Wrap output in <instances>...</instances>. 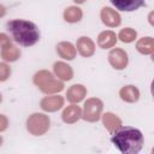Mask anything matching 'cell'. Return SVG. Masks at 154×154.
<instances>
[{
  "label": "cell",
  "mask_w": 154,
  "mask_h": 154,
  "mask_svg": "<svg viewBox=\"0 0 154 154\" xmlns=\"http://www.w3.org/2000/svg\"><path fill=\"white\" fill-rule=\"evenodd\" d=\"M34 83L41 89V91L46 94H54L63 90L64 88V84L60 81L54 79L53 75L49 71H45V70L37 72L34 76Z\"/></svg>",
  "instance_id": "obj_3"
},
{
  "label": "cell",
  "mask_w": 154,
  "mask_h": 154,
  "mask_svg": "<svg viewBox=\"0 0 154 154\" xmlns=\"http://www.w3.org/2000/svg\"><path fill=\"white\" fill-rule=\"evenodd\" d=\"M64 105V99L59 95L46 96L41 100V108L47 112H55Z\"/></svg>",
  "instance_id": "obj_8"
},
{
  "label": "cell",
  "mask_w": 154,
  "mask_h": 154,
  "mask_svg": "<svg viewBox=\"0 0 154 154\" xmlns=\"http://www.w3.org/2000/svg\"><path fill=\"white\" fill-rule=\"evenodd\" d=\"M102 101L99 99H89L87 100V102L84 103V108H83V113L82 117L83 119H85L87 122H96L99 120L101 112H102Z\"/></svg>",
  "instance_id": "obj_5"
},
{
  "label": "cell",
  "mask_w": 154,
  "mask_h": 154,
  "mask_svg": "<svg viewBox=\"0 0 154 154\" xmlns=\"http://www.w3.org/2000/svg\"><path fill=\"white\" fill-rule=\"evenodd\" d=\"M87 94V89L81 85V84H73L71 85L69 89H67V93H66V96H67V100L70 102H79L84 99Z\"/></svg>",
  "instance_id": "obj_11"
},
{
  "label": "cell",
  "mask_w": 154,
  "mask_h": 154,
  "mask_svg": "<svg viewBox=\"0 0 154 154\" xmlns=\"http://www.w3.org/2000/svg\"><path fill=\"white\" fill-rule=\"evenodd\" d=\"M101 19L107 26L114 28L120 24V16L109 7H103L101 11Z\"/></svg>",
  "instance_id": "obj_9"
},
{
  "label": "cell",
  "mask_w": 154,
  "mask_h": 154,
  "mask_svg": "<svg viewBox=\"0 0 154 154\" xmlns=\"http://www.w3.org/2000/svg\"><path fill=\"white\" fill-rule=\"evenodd\" d=\"M75 2H77V4H82V2H84L85 0H73Z\"/></svg>",
  "instance_id": "obj_25"
},
{
  "label": "cell",
  "mask_w": 154,
  "mask_h": 154,
  "mask_svg": "<svg viewBox=\"0 0 154 154\" xmlns=\"http://www.w3.org/2000/svg\"><path fill=\"white\" fill-rule=\"evenodd\" d=\"M108 60L111 65L117 69V70H123L128 65V54L120 49V48H114L109 52L108 54Z\"/></svg>",
  "instance_id": "obj_6"
},
{
  "label": "cell",
  "mask_w": 154,
  "mask_h": 154,
  "mask_svg": "<svg viewBox=\"0 0 154 154\" xmlns=\"http://www.w3.org/2000/svg\"><path fill=\"white\" fill-rule=\"evenodd\" d=\"M8 125V120L4 114H0V131H4L7 129Z\"/></svg>",
  "instance_id": "obj_23"
},
{
  "label": "cell",
  "mask_w": 154,
  "mask_h": 154,
  "mask_svg": "<svg viewBox=\"0 0 154 154\" xmlns=\"http://www.w3.org/2000/svg\"><path fill=\"white\" fill-rule=\"evenodd\" d=\"M11 75V69L7 64L0 63V82L6 81Z\"/></svg>",
  "instance_id": "obj_22"
},
{
  "label": "cell",
  "mask_w": 154,
  "mask_h": 154,
  "mask_svg": "<svg viewBox=\"0 0 154 154\" xmlns=\"http://www.w3.org/2000/svg\"><path fill=\"white\" fill-rule=\"evenodd\" d=\"M102 120H103V125L107 128V130L111 134H113L122 125V120L113 113H105L102 116Z\"/></svg>",
  "instance_id": "obj_18"
},
{
  "label": "cell",
  "mask_w": 154,
  "mask_h": 154,
  "mask_svg": "<svg viewBox=\"0 0 154 154\" xmlns=\"http://www.w3.org/2000/svg\"><path fill=\"white\" fill-rule=\"evenodd\" d=\"M61 117H63V120L65 123L72 124V123L77 122L82 117V109L77 105H71V106H69V107H66L64 109Z\"/></svg>",
  "instance_id": "obj_12"
},
{
  "label": "cell",
  "mask_w": 154,
  "mask_h": 154,
  "mask_svg": "<svg viewBox=\"0 0 154 154\" xmlns=\"http://www.w3.org/2000/svg\"><path fill=\"white\" fill-rule=\"evenodd\" d=\"M136 31L131 28H126V29H123L120 32H119V38L120 41L123 42H132L135 38H136Z\"/></svg>",
  "instance_id": "obj_21"
},
{
  "label": "cell",
  "mask_w": 154,
  "mask_h": 154,
  "mask_svg": "<svg viewBox=\"0 0 154 154\" xmlns=\"http://www.w3.org/2000/svg\"><path fill=\"white\" fill-rule=\"evenodd\" d=\"M82 10L79 7H76V6H71L69 8L65 10L64 12V19L69 23H76L78 20H81L82 18Z\"/></svg>",
  "instance_id": "obj_20"
},
{
  "label": "cell",
  "mask_w": 154,
  "mask_h": 154,
  "mask_svg": "<svg viewBox=\"0 0 154 154\" xmlns=\"http://www.w3.org/2000/svg\"><path fill=\"white\" fill-rule=\"evenodd\" d=\"M116 41H117L116 34L109 30L102 31L97 37V43L101 48H111L116 45Z\"/></svg>",
  "instance_id": "obj_16"
},
{
  "label": "cell",
  "mask_w": 154,
  "mask_h": 154,
  "mask_svg": "<svg viewBox=\"0 0 154 154\" xmlns=\"http://www.w3.org/2000/svg\"><path fill=\"white\" fill-rule=\"evenodd\" d=\"M136 47H137L138 52L142 53V54H153V52H154V41H153L152 37H143L137 42Z\"/></svg>",
  "instance_id": "obj_19"
},
{
  "label": "cell",
  "mask_w": 154,
  "mask_h": 154,
  "mask_svg": "<svg viewBox=\"0 0 154 154\" xmlns=\"http://www.w3.org/2000/svg\"><path fill=\"white\" fill-rule=\"evenodd\" d=\"M77 51L82 57H90L94 54L95 45L89 37H79L77 41Z\"/></svg>",
  "instance_id": "obj_10"
},
{
  "label": "cell",
  "mask_w": 154,
  "mask_h": 154,
  "mask_svg": "<svg viewBox=\"0 0 154 154\" xmlns=\"http://www.w3.org/2000/svg\"><path fill=\"white\" fill-rule=\"evenodd\" d=\"M20 55L19 49L12 45V42H8L4 46H1V57L6 61H16Z\"/></svg>",
  "instance_id": "obj_13"
},
{
  "label": "cell",
  "mask_w": 154,
  "mask_h": 154,
  "mask_svg": "<svg viewBox=\"0 0 154 154\" xmlns=\"http://www.w3.org/2000/svg\"><path fill=\"white\" fill-rule=\"evenodd\" d=\"M119 95L120 97L126 101V102H135L138 100V96H140V91L134 85H126V87H123L119 91Z\"/></svg>",
  "instance_id": "obj_17"
},
{
  "label": "cell",
  "mask_w": 154,
  "mask_h": 154,
  "mask_svg": "<svg viewBox=\"0 0 154 154\" xmlns=\"http://www.w3.org/2000/svg\"><path fill=\"white\" fill-rule=\"evenodd\" d=\"M109 1L117 10L126 11V12L136 11L137 8L144 5V0H109Z\"/></svg>",
  "instance_id": "obj_7"
},
{
  "label": "cell",
  "mask_w": 154,
  "mask_h": 154,
  "mask_svg": "<svg viewBox=\"0 0 154 154\" xmlns=\"http://www.w3.org/2000/svg\"><path fill=\"white\" fill-rule=\"evenodd\" d=\"M2 101V97H1V94H0V102Z\"/></svg>",
  "instance_id": "obj_27"
},
{
  "label": "cell",
  "mask_w": 154,
  "mask_h": 154,
  "mask_svg": "<svg viewBox=\"0 0 154 154\" xmlns=\"http://www.w3.org/2000/svg\"><path fill=\"white\" fill-rule=\"evenodd\" d=\"M6 26L11 32L13 40L24 47L34 46L40 40V31L32 22L24 19H13L7 22Z\"/></svg>",
  "instance_id": "obj_2"
},
{
  "label": "cell",
  "mask_w": 154,
  "mask_h": 154,
  "mask_svg": "<svg viewBox=\"0 0 154 154\" xmlns=\"http://www.w3.org/2000/svg\"><path fill=\"white\" fill-rule=\"evenodd\" d=\"M4 14H5V7L0 5V17H1V16H4Z\"/></svg>",
  "instance_id": "obj_24"
},
{
  "label": "cell",
  "mask_w": 154,
  "mask_h": 154,
  "mask_svg": "<svg viewBox=\"0 0 154 154\" xmlns=\"http://www.w3.org/2000/svg\"><path fill=\"white\" fill-rule=\"evenodd\" d=\"M53 69H54V72L58 76V78H60L63 81H69L73 76V71H72L71 66H69L67 64H65L63 61L55 63Z\"/></svg>",
  "instance_id": "obj_14"
},
{
  "label": "cell",
  "mask_w": 154,
  "mask_h": 154,
  "mask_svg": "<svg viewBox=\"0 0 154 154\" xmlns=\"http://www.w3.org/2000/svg\"><path fill=\"white\" fill-rule=\"evenodd\" d=\"M28 131L32 135H43L49 129V118L42 113H35L29 117L26 122Z\"/></svg>",
  "instance_id": "obj_4"
},
{
  "label": "cell",
  "mask_w": 154,
  "mask_h": 154,
  "mask_svg": "<svg viewBox=\"0 0 154 154\" xmlns=\"http://www.w3.org/2000/svg\"><path fill=\"white\" fill-rule=\"evenodd\" d=\"M57 52L61 58L67 59V60H72L76 57V48L70 42H60V43H58Z\"/></svg>",
  "instance_id": "obj_15"
},
{
  "label": "cell",
  "mask_w": 154,
  "mask_h": 154,
  "mask_svg": "<svg viewBox=\"0 0 154 154\" xmlns=\"http://www.w3.org/2000/svg\"><path fill=\"white\" fill-rule=\"evenodd\" d=\"M112 143L123 154H136L143 147V135L138 129L131 126H119L111 138Z\"/></svg>",
  "instance_id": "obj_1"
},
{
  "label": "cell",
  "mask_w": 154,
  "mask_h": 154,
  "mask_svg": "<svg viewBox=\"0 0 154 154\" xmlns=\"http://www.w3.org/2000/svg\"><path fill=\"white\" fill-rule=\"evenodd\" d=\"M1 143H2V138H1V136H0V146H1Z\"/></svg>",
  "instance_id": "obj_26"
}]
</instances>
